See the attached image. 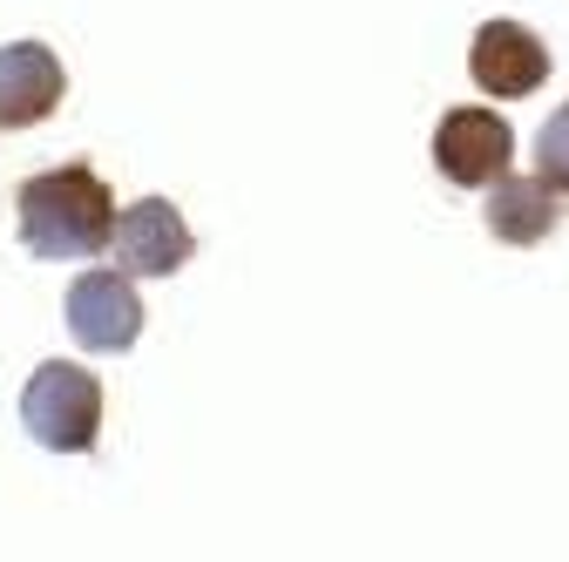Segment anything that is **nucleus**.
Segmentation results:
<instances>
[{"label": "nucleus", "instance_id": "nucleus-1", "mask_svg": "<svg viewBox=\"0 0 569 562\" xmlns=\"http://www.w3.org/2000/svg\"><path fill=\"white\" fill-rule=\"evenodd\" d=\"M14 224H21V244L34 258L76 264V258L109 251L116 197H109V183L89 163H61V170H41V177H28L14 190Z\"/></svg>", "mask_w": 569, "mask_h": 562}, {"label": "nucleus", "instance_id": "nucleus-2", "mask_svg": "<svg viewBox=\"0 0 569 562\" xmlns=\"http://www.w3.org/2000/svg\"><path fill=\"white\" fill-rule=\"evenodd\" d=\"M21 428L48 454H89L102 434V387L76 360H48L21 387Z\"/></svg>", "mask_w": 569, "mask_h": 562}, {"label": "nucleus", "instance_id": "nucleus-3", "mask_svg": "<svg viewBox=\"0 0 569 562\" xmlns=\"http://www.w3.org/2000/svg\"><path fill=\"white\" fill-rule=\"evenodd\" d=\"M61 319H68V339L89 345V353H129L142 339V299L129 285V271H82L61 299Z\"/></svg>", "mask_w": 569, "mask_h": 562}, {"label": "nucleus", "instance_id": "nucleus-4", "mask_svg": "<svg viewBox=\"0 0 569 562\" xmlns=\"http://www.w3.org/2000/svg\"><path fill=\"white\" fill-rule=\"evenodd\" d=\"M516 163V129L495 116V109H448L441 129H435V170L455 183V190H481L495 177H509Z\"/></svg>", "mask_w": 569, "mask_h": 562}, {"label": "nucleus", "instance_id": "nucleus-5", "mask_svg": "<svg viewBox=\"0 0 569 562\" xmlns=\"http://www.w3.org/2000/svg\"><path fill=\"white\" fill-rule=\"evenodd\" d=\"M109 251L129 278H170L190 264L197 238L183 224V210L170 197H136L129 210H116V231H109Z\"/></svg>", "mask_w": 569, "mask_h": 562}, {"label": "nucleus", "instance_id": "nucleus-6", "mask_svg": "<svg viewBox=\"0 0 569 562\" xmlns=\"http://www.w3.org/2000/svg\"><path fill=\"white\" fill-rule=\"evenodd\" d=\"M468 76L495 102H522V96H536L549 82V48L522 21H481L475 41H468Z\"/></svg>", "mask_w": 569, "mask_h": 562}, {"label": "nucleus", "instance_id": "nucleus-7", "mask_svg": "<svg viewBox=\"0 0 569 562\" xmlns=\"http://www.w3.org/2000/svg\"><path fill=\"white\" fill-rule=\"evenodd\" d=\"M68 76H61V54L48 41H8L0 48V136L8 129H34L61 109Z\"/></svg>", "mask_w": 569, "mask_h": 562}, {"label": "nucleus", "instance_id": "nucleus-8", "mask_svg": "<svg viewBox=\"0 0 569 562\" xmlns=\"http://www.w3.org/2000/svg\"><path fill=\"white\" fill-rule=\"evenodd\" d=\"M562 224V197L542 177H495L488 183V238H502L516 251H536Z\"/></svg>", "mask_w": 569, "mask_h": 562}, {"label": "nucleus", "instance_id": "nucleus-9", "mask_svg": "<svg viewBox=\"0 0 569 562\" xmlns=\"http://www.w3.org/2000/svg\"><path fill=\"white\" fill-rule=\"evenodd\" d=\"M536 177H542L556 197H569V102L536 129Z\"/></svg>", "mask_w": 569, "mask_h": 562}]
</instances>
